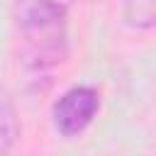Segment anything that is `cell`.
Returning <instances> with one entry per match:
<instances>
[{"instance_id": "6da1fadb", "label": "cell", "mask_w": 156, "mask_h": 156, "mask_svg": "<svg viewBox=\"0 0 156 156\" xmlns=\"http://www.w3.org/2000/svg\"><path fill=\"white\" fill-rule=\"evenodd\" d=\"M15 24L20 37L22 71L44 90L51 73L68 56V12L61 0H17Z\"/></svg>"}, {"instance_id": "7a4b0ae2", "label": "cell", "mask_w": 156, "mask_h": 156, "mask_svg": "<svg viewBox=\"0 0 156 156\" xmlns=\"http://www.w3.org/2000/svg\"><path fill=\"white\" fill-rule=\"evenodd\" d=\"M100 93L93 85H73L51 105V124L61 136L83 134L98 117Z\"/></svg>"}, {"instance_id": "3957f363", "label": "cell", "mask_w": 156, "mask_h": 156, "mask_svg": "<svg viewBox=\"0 0 156 156\" xmlns=\"http://www.w3.org/2000/svg\"><path fill=\"white\" fill-rule=\"evenodd\" d=\"M20 115L12 93L0 83V156L10 154V149L20 139Z\"/></svg>"}, {"instance_id": "277c9868", "label": "cell", "mask_w": 156, "mask_h": 156, "mask_svg": "<svg viewBox=\"0 0 156 156\" xmlns=\"http://www.w3.org/2000/svg\"><path fill=\"white\" fill-rule=\"evenodd\" d=\"M122 17L136 32L154 29V24H156V0H124Z\"/></svg>"}]
</instances>
